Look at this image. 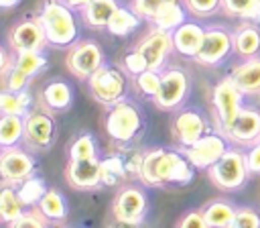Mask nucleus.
<instances>
[{
    "label": "nucleus",
    "mask_w": 260,
    "mask_h": 228,
    "mask_svg": "<svg viewBox=\"0 0 260 228\" xmlns=\"http://www.w3.org/2000/svg\"><path fill=\"white\" fill-rule=\"evenodd\" d=\"M195 167L181 151H167V149H152L144 153L142 167H140V181L152 187L158 185H187L193 179Z\"/></svg>",
    "instance_id": "1"
},
{
    "label": "nucleus",
    "mask_w": 260,
    "mask_h": 228,
    "mask_svg": "<svg viewBox=\"0 0 260 228\" xmlns=\"http://www.w3.org/2000/svg\"><path fill=\"white\" fill-rule=\"evenodd\" d=\"M39 20L51 47L65 49L77 41V20L69 4L59 0H45L39 12Z\"/></svg>",
    "instance_id": "2"
},
{
    "label": "nucleus",
    "mask_w": 260,
    "mask_h": 228,
    "mask_svg": "<svg viewBox=\"0 0 260 228\" xmlns=\"http://www.w3.org/2000/svg\"><path fill=\"white\" fill-rule=\"evenodd\" d=\"M207 171H209L211 183L223 191H234V189L242 187L250 173L248 163H246V153H242L238 149H228L223 153V157Z\"/></svg>",
    "instance_id": "3"
},
{
    "label": "nucleus",
    "mask_w": 260,
    "mask_h": 228,
    "mask_svg": "<svg viewBox=\"0 0 260 228\" xmlns=\"http://www.w3.org/2000/svg\"><path fill=\"white\" fill-rule=\"evenodd\" d=\"M142 114L132 102H118L110 106L106 118V132L116 142H132L142 130Z\"/></svg>",
    "instance_id": "4"
},
{
    "label": "nucleus",
    "mask_w": 260,
    "mask_h": 228,
    "mask_svg": "<svg viewBox=\"0 0 260 228\" xmlns=\"http://www.w3.org/2000/svg\"><path fill=\"white\" fill-rule=\"evenodd\" d=\"M87 86L93 100L104 106H114L122 102L128 88L126 75L114 65H102L93 75H89Z\"/></svg>",
    "instance_id": "5"
},
{
    "label": "nucleus",
    "mask_w": 260,
    "mask_h": 228,
    "mask_svg": "<svg viewBox=\"0 0 260 228\" xmlns=\"http://www.w3.org/2000/svg\"><path fill=\"white\" fill-rule=\"evenodd\" d=\"M189 94V75L181 67H171L160 73V88L152 98L160 110L179 108Z\"/></svg>",
    "instance_id": "6"
},
{
    "label": "nucleus",
    "mask_w": 260,
    "mask_h": 228,
    "mask_svg": "<svg viewBox=\"0 0 260 228\" xmlns=\"http://www.w3.org/2000/svg\"><path fill=\"white\" fill-rule=\"evenodd\" d=\"M242 96H244V92L236 86V81L230 75L215 83L211 100H213L215 116H217V122H219V130L230 126L236 120V116L240 114V110H242Z\"/></svg>",
    "instance_id": "7"
},
{
    "label": "nucleus",
    "mask_w": 260,
    "mask_h": 228,
    "mask_svg": "<svg viewBox=\"0 0 260 228\" xmlns=\"http://www.w3.org/2000/svg\"><path fill=\"white\" fill-rule=\"evenodd\" d=\"M181 151L187 155V159L195 169H209L223 157V153L228 151V145L223 134L205 132L199 140H195L189 147H183Z\"/></svg>",
    "instance_id": "8"
},
{
    "label": "nucleus",
    "mask_w": 260,
    "mask_h": 228,
    "mask_svg": "<svg viewBox=\"0 0 260 228\" xmlns=\"http://www.w3.org/2000/svg\"><path fill=\"white\" fill-rule=\"evenodd\" d=\"M57 136V124L47 112H28L24 116V142L35 151H49Z\"/></svg>",
    "instance_id": "9"
},
{
    "label": "nucleus",
    "mask_w": 260,
    "mask_h": 228,
    "mask_svg": "<svg viewBox=\"0 0 260 228\" xmlns=\"http://www.w3.org/2000/svg\"><path fill=\"white\" fill-rule=\"evenodd\" d=\"M102 65L104 55L100 45H95L93 41H81L67 53V67L79 79H89V75H93Z\"/></svg>",
    "instance_id": "10"
},
{
    "label": "nucleus",
    "mask_w": 260,
    "mask_h": 228,
    "mask_svg": "<svg viewBox=\"0 0 260 228\" xmlns=\"http://www.w3.org/2000/svg\"><path fill=\"white\" fill-rule=\"evenodd\" d=\"M35 171V159L18 147H2L0 153V175L2 183L18 185Z\"/></svg>",
    "instance_id": "11"
},
{
    "label": "nucleus",
    "mask_w": 260,
    "mask_h": 228,
    "mask_svg": "<svg viewBox=\"0 0 260 228\" xmlns=\"http://www.w3.org/2000/svg\"><path fill=\"white\" fill-rule=\"evenodd\" d=\"M232 47H234V37L225 28L221 26L205 28L203 45L195 55V61L199 65H217L230 55Z\"/></svg>",
    "instance_id": "12"
},
{
    "label": "nucleus",
    "mask_w": 260,
    "mask_h": 228,
    "mask_svg": "<svg viewBox=\"0 0 260 228\" xmlns=\"http://www.w3.org/2000/svg\"><path fill=\"white\" fill-rule=\"evenodd\" d=\"M136 49L144 55V59H146V63H148V69L160 71V69H162V63H165L167 57H169V53L175 49L173 33L154 26V28L136 45Z\"/></svg>",
    "instance_id": "13"
},
{
    "label": "nucleus",
    "mask_w": 260,
    "mask_h": 228,
    "mask_svg": "<svg viewBox=\"0 0 260 228\" xmlns=\"http://www.w3.org/2000/svg\"><path fill=\"white\" fill-rule=\"evenodd\" d=\"M112 214L122 224H140L146 214V195L138 187H124L114 200Z\"/></svg>",
    "instance_id": "14"
},
{
    "label": "nucleus",
    "mask_w": 260,
    "mask_h": 228,
    "mask_svg": "<svg viewBox=\"0 0 260 228\" xmlns=\"http://www.w3.org/2000/svg\"><path fill=\"white\" fill-rule=\"evenodd\" d=\"M221 134L238 145H254L260 140V112L256 108L242 106L236 120L221 128Z\"/></svg>",
    "instance_id": "15"
},
{
    "label": "nucleus",
    "mask_w": 260,
    "mask_h": 228,
    "mask_svg": "<svg viewBox=\"0 0 260 228\" xmlns=\"http://www.w3.org/2000/svg\"><path fill=\"white\" fill-rule=\"evenodd\" d=\"M67 181L75 189H93L102 185V159H69L67 165Z\"/></svg>",
    "instance_id": "16"
},
{
    "label": "nucleus",
    "mask_w": 260,
    "mask_h": 228,
    "mask_svg": "<svg viewBox=\"0 0 260 228\" xmlns=\"http://www.w3.org/2000/svg\"><path fill=\"white\" fill-rule=\"evenodd\" d=\"M205 132H207V120L201 116L199 110H193V108L183 110L173 120V134H175V140L181 147L193 145Z\"/></svg>",
    "instance_id": "17"
},
{
    "label": "nucleus",
    "mask_w": 260,
    "mask_h": 228,
    "mask_svg": "<svg viewBox=\"0 0 260 228\" xmlns=\"http://www.w3.org/2000/svg\"><path fill=\"white\" fill-rule=\"evenodd\" d=\"M8 43L14 51L43 49V45H47V35H45V28H43L39 16L37 18H24L18 24H14L10 28Z\"/></svg>",
    "instance_id": "18"
},
{
    "label": "nucleus",
    "mask_w": 260,
    "mask_h": 228,
    "mask_svg": "<svg viewBox=\"0 0 260 228\" xmlns=\"http://www.w3.org/2000/svg\"><path fill=\"white\" fill-rule=\"evenodd\" d=\"M203 37H205V28L199 22H183L181 26H177L173 31V43H175V51H179L185 57H193L199 53L201 45H203Z\"/></svg>",
    "instance_id": "19"
},
{
    "label": "nucleus",
    "mask_w": 260,
    "mask_h": 228,
    "mask_svg": "<svg viewBox=\"0 0 260 228\" xmlns=\"http://www.w3.org/2000/svg\"><path fill=\"white\" fill-rule=\"evenodd\" d=\"M230 77L244 94H260V57H248L242 65L232 69Z\"/></svg>",
    "instance_id": "20"
},
{
    "label": "nucleus",
    "mask_w": 260,
    "mask_h": 228,
    "mask_svg": "<svg viewBox=\"0 0 260 228\" xmlns=\"http://www.w3.org/2000/svg\"><path fill=\"white\" fill-rule=\"evenodd\" d=\"M43 104L53 110V112H63L71 106V100H73V94H71V88L63 81V79H53L49 81L45 88H43Z\"/></svg>",
    "instance_id": "21"
},
{
    "label": "nucleus",
    "mask_w": 260,
    "mask_h": 228,
    "mask_svg": "<svg viewBox=\"0 0 260 228\" xmlns=\"http://www.w3.org/2000/svg\"><path fill=\"white\" fill-rule=\"evenodd\" d=\"M236 210L238 208H234L225 200H213V202L203 206V216H205L207 226H219V228L228 226V228H232L234 218H236Z\"/></svg>",
    "instance_id": "22"
},
{
    "label": "nucleus",
    "mask_w": 260,
    "mask_h": 228,
    "mask_svg": "<svg viewBox=\"0 0 260 228\" xmlns=\"http://www.w3.org/2000/svg\"><path fill=\"white\" fill-rule=\"evenodd\" d=\"M116 10H118V2L116 0H91L83 8V18H85V22L89 26L106 28Z\"/></svg>",
    "instance_id": "23"
},
{
    "label": "nucleus",
    "mask_w": 260,
    "mask_h": 228,
    "mask_svg": "<svg viewBox=\"0 0 260 228\" xmlns=\"http://www.w3.org/2000/svg\"><path fill=\"white\" fill-rule=\"evenodd\" d=\"M22 214H24V204H22L16 187L4 183L0 189V220L4 224H12Z\"/></svg>",
    "instance_id": "24"
},
{
    "label": "nucleus",
    "mask_w": 260,
    "mask_h": 228,
    "mask_svg": "<svg viewBox=\"0 0 260 228\" xmlns=\"http://www.w3.org/2000/svg\"><path fill=\"white\" fill-rule=\"evenodd\" d=\"M140 24V14L132 8H124V6H118V10L112 14L110 22H108V33L114 35V37H126L128 33H132L136 26Z\"/></svg>",
    "instance_id": "25"
},
{
    "label": "nucleus",
    "mask_w": 260,
    "mask_h": 228,
    "mask_svg": "<svg viewBox=\"0 0 260 228\" xmlns=\"http://www.w3.org/2000/svg\"><path fill=\"white\" fill-rule=\"evenodd\" d=\"M152 22H154V26L173 33L177 26H181V24L185 22V10H183V6L179 4V0H171V2L162 4V6L156 10V14L152 16Z\"/></svg>",
    "instance_id": "26"
},
{
    "label": "nucleus",
    "mask_w": 260,
    "mask_h": 228,
    "mask_svg": "<svg viewBox=\"0 0 260 228\" xmlns=\"http://www.w3.org/2000/svg\"><path fill=\"white\" fill-rule=\"evenodd\" d=\"M234 49L242 57H254L260 51V31L252 24H244L234 33Z\"/></svg>",
    "instance_id": "27"
},
{
    "label": "nucleus",
    "mask_w": 260,
    "mask_h": 228,
    "mask_svg": "<svg viewBox=\"0 0 260 228\" xmlns=\"http://www.w3.org/2000/svg\"><path fill=\"white\" fill-rule=\"evenodd\" d=\"M24 138V116L2 114L0 118V147H14Z\"/></svg>",
    "instance_id": "28"
},
{
    "label": "nucleus",
    "mask_w": 260,
    "mask_h": 228,
    "mask_svg": "<svg viewBox=\"0 0 260 228\" xmlns=\"http://www.w3.org/2000/svg\"><path fill=\"white\" fill-rule=\"evenodd\" d=\"M14 65L24 71L28 77L39 75L45 65H47V57L43 55L41 49H22V51H14Z\"/></svg>",
    "instance_id": "29"
},
{
    "label": "nucleus",
    "mask_w": 260,
    "mask_h": 228,
    "mask_svg": "<svg viewBox=\"0 0 260 228\" xmlns=\"http://www.w3.org/2000/svg\"><path fill=\"white\" fill-rule=\"evenodd\" d=\"M28 106H30V94L26 90H22V92L2 90V94H0V112L2 114L26 116L30 112Z\"/></svg>",
    "instance_id": "30"
},
{
    "label": "nucleus",
    "mask_w": 260,
    "mask_h": 228,
    "mask_svg": "<svg viewBox=\"0 0 260 228\" xmlns=\"http://www.w3.org/2000/svg\"><path fill=\"white\" fill-rule=\"evenodd\" d=\"M126 175H128L126 161L120 155H110L102 159V185H108V187L120 185Z\"/></svg>",
    "instance_id": "31"
},
{
    "label": "nucleus",
    "mask_w": 260,
    "mask_h": 228,
    "mask_svg": "<svg viewBox=\"0 0 260 228\" xmlns=\"http://www.w3.org/2000/svg\"><path fill=\"white\" fill-rule=\"evenodd\" d=\"M16 191H18V195H20V200H22L24 206L35 208V206H39V202L43 200V195L49 191V187H47V183L41 177H32L30 175V177H26L24 181H20L16 185Z\"/></svg>",
    "instance_id": "32"
},
{
    "label": "nucleus",
    "mask_w": 260,
    "mask_h": 228,
    "mask_svg": "<svg viewBox=\"0 0 260 228\" xmlns=\"http://www.w3.org/2000/svg\"><path fill=\"white\" fill-rule=\"evenodd\" d=\"M39 210L51 220V222H59L67 216V204L63 200V195L57 189H49L43 200L39 202Z\"/></svg>",
    "instance_id": "33"
},
{
    "label": "nucleus",
    "mask_w": 260,
    "mask_h": 228,
    "mask_svg": "<svg viewBox=\"0 0 260 228\" xmlns=\"http://www.w3.org/2000/svg\"><path fill=\"white\" fill-rule=\"evenodd\" d=\"M89 157H98L95 155V138L89 132L79 134L69 147V159H89Z\"/></svg>",
    "instance_id": "34"
},
{
    "label": "nucleus",
    "mask_w": 260,
    "mask_h": 228,
    "mask_svg": "<svg viewBox=\"0 0 260 228\" xmlns=\"http://www.w3.org/2000/svg\"><path fill=\"white\" fill-rule=\"evenodd\" d=\"M136 88L144 94V96H150L154 98L158 88H160V73L156 69H146L142 73L136 75Z\"/></svg>",
    "instance_id": "35"
},
{
    "label": "nucleus",
    "mask_w": 260,
    "mask_h": 228,
    "mask_svg": "<svg viewBox=\"0 0 260 228\" xmlns=\"http://www.w3.org/2000/svg\"><path fill=\"white\" fill-rule=\"evenodd\" d=\"M28 75L24 73V71H20L16 65H12L8 71H4L2 73V90H10V92H22V90H26V86H28Z\"/></svg>",
    "instance_id": "36"
},
{
    "label": "nucleus",
    "mask_w": 260,
    "mask_h": 228,
    "mask_svg": "<svg viewBox=\"0 0 260 228\" xmlns=\"http://www.w3.org/2000/svg\"><path fill=\"white\" fill-rule=\"evenodd\" d=\"M51 220L41 212V210H32V212H24L22 216H18L12 224H8L10 228H43L47 226Z\"/></svg>",
    "instance_id": "37"
},
{
    "label": "nucleus",
    "mask_w": 260,
    "mask_h": 228,
    "mask_svg": "<svg viewBox=\"0 0 260 228\" xmlns=\"http://www.w3.org/2000/svg\"><path fill=\"white\" fill-rule=\"evenodd\" d=\"M232 228H260V214L252 208H238Z\"/></svg>",
    "instance_id": "38"
},
{
    "label": "nucleus",
    "mask_w": 260,
    "mask_h": 228,
    "mask_svg": "<svg viewBox=\"0 0 260 228\" xmlns=\"http://www.w3.org/2000/svg\"><path fill=\"white\" fill-rule=\"evenodd\" d=\"M185 4H187V8H189L195 16L205 18V16L213 14V12L219 8L221 0H185Z\"/></svg>",
    "instance_id": "39"
},
{
    "label": "nucleus",
    "mask_w": 260,
    "mask_h": 228,
    "mask_svg": "<svg viewBox=\"0 0 260 228\" xmlns=\"http://www.w3.org/2000/svg\"><path fill=\"white\" fill-rule=\"evenodd\" d=\"M124 67H126L132 75H138V73H142V71L148 69V63H146L144 55L134 47V51H130V53L124 55Z\"/></svg>",
    "instance_id": "40"
},
{
    "label": "nucleus",
    "mask_w": 260,
    "mask_h": 228,
    "mask_svg": "<svg viewBox=\"0 0 260 228\" xmlns=\"http://www.w3.org/2000/svg\"><path fill=\"white\" fill-rule=\"evenodd\" d=\"M167 2H171V0H134V2H132V8H134L140 16L152 20V16L156 14V10H158L162 4H167Z\"/></svg>",
    "instance_id": "41"
},
{
    "label": "nucleus",
    "mask_w": 260,
    "mask_h": 228,
    "mask_svg": "<svg viewBox=\"0 0 260 228\" xmlns=\"http://www.w3.org/2000/svg\"><path fill=\"white\" fill-rule=\"evenodd\" d=\"M177 224L181 228H205L207 226L203 210H189V212H185V216H181L177 220Z\"/></svg>",
    "instance_id": "42"
},
{
    "label": "nucleus",
    "mask_w": 260,
    "mask_h": 228,
    "mask_svg": "<svg viewBox=\"0 0 260 228\" xmlns=\"http://www.w3.org/2000/svg\"><path fill=\"white\" fill-rule=\"evenodd\" d=\"M246 163L250 173H258L260 175V140L250 145V149L246 151Z\"/></svg>",
    "instance_id": "43"
},
{
    "label": "nucleus",
    "mask_w": 260,
    "mask_h": 228,
    "mask_svg": "<svg viewBox=\"0 0 260 228\" xmlns=\"http://www.w3.org/2000/svg\"><path fill=\"white\" fill-rule=\"evenodd\" d=\"M250 2L252 0H221V4H223V8H225V12L228 14H232V16H244V12L248 10V6H250Z\"/></svg>",
    "instance_id": "44"
},
{
    "label": "nucleus",
    "mask_w": 260,
    "mask_h": 228,
    "mask_svg": "<svg viewBox=\"0 0 260 228\" xmlns=\"http://www.w3.org/2000/svg\"><path fill=\"white\" fill-rule=\"evenodd\" d=\"M242 20H248V22H260V0H252L248 10L244 12Z\"/></svg>",
    "instance_id": "45"
},
{
    "label": "nucleus",
    "mask_w": 260,
    "mask_h": 228,
    "mask_svg": "<svg viewBox=\"0 0 260 228\" xmlns=\"http://www.w3.org/2000/svg\"><path fill=\"white\" fill-rule=\"evenodd\" d=\"M63 2H65V4H69L71 8H85L91 0H63Z\"/></svg>",
    "instance_id": "46"
},
{
    "label": "nucleus",
    "mask_w": 260,
    "mask_h": 228,
    "mask_svg": "<svg viewBox=\"0 0 260 228\" xmlns=\"http://www.w3.org/2000/svg\"><path fill=\"white\" fill-rule=\"evenodd\" d=\"M20 0H0V6L2 8H12V6H16Z\"/></svg>",
    "instance_id": "47"
}]
</instances>
